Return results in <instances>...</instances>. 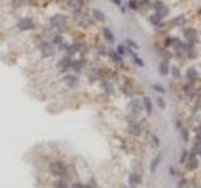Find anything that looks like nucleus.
Masks as SVG:
<instances>
[{
	"label": "nucleus",
	"instance_id": "ddd939ff",
	"mask_svg": "<svg viewBox=\"0 0 201 188\" xmlns=\"http://www.w3.org/2000/svg\"><path fill=\"white\" fill-rule=\"evenodd\" d=\"M18 25H19V28L21 30H25V29L28 30V29H31L33 27H34V23H33L31 19H23V20H20V23Z\"/></svg>",
	"mask_w": 201,
	"mask_h": 188
},
{
	"label": "nucleus",
	"instance_id": "f257e3e1",
	"mask_svg": "<svg viewBox=\"0 0 201 188\" xmlns=\"http://www.w3.org/2000/svg\"><path fill=\"white\" fill-rule=\"evenodd\" d=\"M49 170H50V173L55 177H62L65 174V167L59 160L52 162V163L49 164Z\"/></svg>",
	"mask_w": 201,
	"mask_h": 188
},
{
	"label": "nucleus",
	"instance_id": "c85d7f7f",
	"mask_svg": "<svg viewBox=\"0 0 201 188\" xmlns=\"http://www.w3.org/2000/svg\"><path fill=\"white\" fill-rule=\"evenodd\" d=\"M128 6L131 8L132 10H137V2H136V0H130V2H128Z\"/></svg>",
	"mask_w": 201,
	"mask_h": 188
},
{
	"label": "nucleus",
	"instance_id": "f3484780",
	"mask_svg": "<svg viewBox=\"0 0 201 188\" xmlns=\"http://www.w3.org/2000/svg\"><path fill=\"white\" fill-rule=\"evenodd\" d=\"M179 132H180V134H181V137H182V141L185 142V143H187V142L190 141V133H189V131L182 125L180 129H179Z\"/></svg>",
	"mask_w": 201,
	"mask_h": 188
},
{
	"label": "nucleus",
	"instance_id": "e433bc0d",
	"mask_svg": "<svg viewBox=\"0 0 201 188\" xmlns=\"http://www.w3.org/2000/svg\"><path fill=\"white\" fill-rule=\"evenodd\" d=\"M200 156H201V154H200Z\"/></svg>",
	"mask_w": 201,
	"mask_h": 188
},
{
	"label": "nucleus",
	"instance_id": "412c9836",
	"mask_svg": "<svg viewBox=\"0 0 201 188\" xmlns=\"http://www.w3.org/2000/svg\"><path fill=\"white\" fill-rule=\"evenodd\" d=\"M187 157H189V151L187 149H183L182 153H181V156H180V163L183 164V163H186V160H187Z\"/></svg>",
	"mask_w": 201,
	"mask_h": 188
},
{
	"label": "nucleus",
	"instance_id": "f8f14e48",
	"mask_svg": "<svg viewBox=\"0 0 201 188\" xmlns=\"http://www.w3.org/2000/svg\"><path fill=\"white\" fill-rule=\"evenodd\" d=\"M142 105L145 107V110L147 114H151L153 112V104H152V100H151L150 97H143V100H142Z\"/></svg>",
	"mask_w": 201,
	"mask_h": 188
},
{
	"label": "nucleus",
	"instance_id": "a211bd4d",
	"mask_svg": "<svg viewBox=\"0 0 201 188\" xmlns=\"http://www.w3.org/2000/svg\"><path fill=\"white\" fill-rule=\"evenodd\" d=\"M103 34H104V38L110 41V43H114V35H113V33H112V30L110 29V28H104L103 29Z\"/></svg>",
	"mask_w": 201,
	"mask_h": 188
},
{
	"label": "nucleus",
	"instance_id": "4be33fe9",
	"mask_svg": "<svg viewBox=\"0 0 201 188\" xmlns=\"http://www.w3.org/2000/svg\"><path fill=\"white\" fill-rule=\"evenodd\" d=\"M116 52L122 57V55H124L126 53H127V48H126L124 45H122V44H120L118 47H117V50H116Z\"/></svg>",
	"mask_w": 201,
	"mask_h": 188
},
{
	"label": "nucleus",
	"instance_id": "aec40b11",
	"mask_svg": "<svg viewBox=\"0 0 201 188\" xmlns=\"http://www.w3.org/2000/svg\"><path fill=\"white\" fill-rule=\"evenodd\" d=\"M156 103H157V105H158V108H160L161 110H165L166 109V102H165V99L162 98V97H157L156 98Z\"/></svg>",
	"mask_w": 201,
	"mask_h": 188
},
{
	"label": "nucleus",
	"instance_id": "473e14b6",
	"mask_svg": "<svg viewBox=\"0 0 201 188\" xmlns=\"http://www.w3.org/2000/svg\"><path fill=\"white\" fill-rule=\"evenodd\" d=\"M169 173H170V176H172V177L176 176V169H175V167L171 166V167L169 168Z\"/></svg>",
	"mask_w": 201,
	"mask_h": 188
},
{
	"label": "nucleus",
	"instance_id": "6e6552de",
	"mask_svg": "<svg viewBox=\"0 0 201 188\" xmlns=\"http://www.w3.org/2000/svg\"><path fill=\"white\" fill-rule=\"evenodd\" d=\"M127 53L132 57V59H133V62H135L138 66H141V68H143L145 66V63H143V60H142V58H140L138 55H137V53L133 50L132 48H127Z\"/></svg>",
	"mask_w": 201,
	"mask_h": 188
},
{
	"label": "nucleus",
	"instance_id": "7ed1b4c3",
	"mask_svg": "<svg viewBox=\"0 0 201 188\" xmlns=\"http://www.w3.org/2000/svg\"><path fill=\"white\" fill-rule=\"evenodd\" d=\"M142 108H143V105H142L140 99H133V100H131L128 103V109H130V112L133 115H138L141 113Z\"/></svg>",
	"mask_w": 201,
	"mask_h": 188
},
{
	"label": "nucleus",
	"instance_id": "b1692460",
	"mask_svg": "<svg viewBox=\"0 0 201 188\" xmlns=\"http://www.w3.org/2000/svg\"><path fill=\"white\" fill-rule=\"evenodd\" d=\"M171 73H172V75H173V78H176V79H179V78H181V74H180V70L177 69L176 66H172L171 68Z\"/></svg>",
	"mask_w": 201,
	"mask_h": 188
},
{
	"label": "nucleus",
	"instance_id": "f704fd0d",
	"mask_svg": "<svg viewBox=\"0 0 201 188\" xmlns=\"http://www.w3.org/2000/svg\"><path fill=\"white\" fill-rule=\"evenodd\" d=\"M111 2H112L113 4H116L117 6H120V8L122 6V2H121V0H111Z\"/></svg>",
	"mask_w": 201,
	"mask_h": 188
},
{
	"label": "nucleus",
	"instance_id": "9d476101",
	"mask_svg": "<svg viewBox=\"0 0 201 188\" xmlns=\"http://www.w3.org/2000/svg\"><path fill=\"white\" fill-rule=\"evenodd\" d=\"M183 35H185L186 40H189L190 43H195L197 40V33L194 29H185L183 30Z\"/></svg>",
	"mask_w": 201,
	"mask_h": 188
},
{
	"label": "nucleus",
	"instance_id": "f03ea898",
	"mask_svg": "<svg viewBox=\"0 0 201 188\" xmlns=\"http://www.w3.org/2000/svg\"><path fill=\"white\" fill-rule=\"evenodd\" d=\"M187 163H186V166H187V168L190 169V170H195V169H197V167H199V157H197V154L195 153V151H192L191 149V152L189 153V157H187Z\"/></svg>",
	"mask_w": 201,
	"mask_h": 188
},
{
	"label": "nucleus",
	"instance_id": "20e7f679",
	"mask_svg": "<svg viewBox=\"0 0 201 188\" xmlns=\"http://www.w3.org/2000/svg\"><path fill=\"white\" fill-rule=\"evenodd\" d=\"M128 133L131 135H133V137H138L142 133V128H141V125L137 122L130 121L128 122Z\"/></svg>",
	"mask_w": 201,
	"mask_h": 188
},
{
	"label": "nucleus",
	"instance_id": "bb28decb",
	"mask_svg": "<svg viewBox=\"0 0 201 188\" xmlns=\"http://www.w3.org/2000/svg\"><path fill=\"white\" fill-rule=\"evenodd\" d=\"M187 184V181L185 178H182V179H180L179 181V183H177V186H176V188H185V186Z\"/></svg>",
	"mask_w": 201,
	"mask_h": 188
},
{
	"label": "nucleus",
	"instance_id": "2eb2a0df",
	"mask_svg": "<svg viewBox=\"0 0 201 188\" xmlns=\"http://www.w3.org/2000/svg\"><path fill=\"white\" fill-rule=\"evenodd\" d=\"M64 79H65L67 83L69 84V87H74V85H77V84H78L77 76H74V75H72V74L65 75V76H64Z\"/></svg>",
	"mask_w": 201,
	"mask_h": 188
},
{
	"label": "nucleus",
	"instance_id": "39448f33",
	"mask_svg": "<svg viewBox=\"0 0 201 188\" xmlns=\"http://www.w3.org/2000/svg\"><path fill=\"white\" fill-rule=\"evenodd\" d=\"M186 79L189 80V84H194L199 80V72L195 68H189L186 70Z\"/></svg>",
	"mask_w": 201,
	"mask_h": 188
},
{
	"label": "nucleus",
	"instance_id": "72a5a7b5",
	"mask_svg": "<svg viewBox=\"0 0 201 188\" xmlns=\"http://www.w3.org/2000/svg\"><path fill=\"white\" fill-rule=\"evenodd\" d=\"M72 188H91V187H89V186H83V184H79V183H78V184H74Z\"/></svg>",
	"mask_w": 201,
	"mask_h": 188
},
{
	"label": "nucleus",
	"instance_id": "4468645a",
	"mask_svg": "<svg viewBox=\"0 0 201 188\" xmlns=\"http://www.w3.org/2000/svg\"><path fill=\"white\" fill-rule=\"evenodd\" d=\"M52 24L57 25V28H61V27H63V25L65 24V20H64V18L62 15H55L54 18L52 19Z\"/></svg>",
	"mask_w": 201,
	"mask_h": 188
},
{
	"label": "nucleus",
	"instance_id": "423d86ee",
	"mask_svg": "<svg viewBox=\"0 0 201 188\" xmlns=\"http://www.w3.org/2000/svg\"><path fill=\"white\" fill-rule=\"evenodd\" d=\"M155 10H156V14L160 15L162 19L165 18V16L169 15V9H167V6L161 2H157L155 4Z\"/></svg>",
	"mask_w": 201,
	"mask_h": 188
},
{
	"label": "nucleus",
	"instance_id": "393cba45",
	"mask_svg": "<svg viewBox=\"0 0 201 188\" xmlns=\"http://www.w3.org/2000/svg\"><path fill=\"white\" fill-rule=\"evenodd\" d=\"M152 88L156 90V92H158V93H161V94H165V88L162 87V85H160V84H153L152 85Z\"/></svg>",
	"mask_w": 201,
	"mask_h": 188
},
{
	"label": "nucleus",
	"instance_id": "6ab92c4d",
	"mask_svg": "<svg viewBox=\"0 0 201 188\" xmlns=\"http://www.w3.org/2000/svg\"><path fill=\"white\" fill-rule=\"evenodd\" d=\"M93 16H94V18L98 20V21H106V15L102 13V11H100L99 9H94L93 10Z\"/></svg>",
	"mask_w": 201,
	"mask_h": 188
},
{
	"label": "nucleus",
	"instance_id": "1a4fd4ad",
	"mask_svg": "<svg viewBox=\"0 0 201 188\" xmlns=\"http://www.w3.org/2000/svg\"><path fill=\"white\" fill-rule=\"evenodd\" d=\"M128 183H130L131 187H136V186L141 184V176L138 173H136V172L130 173V176H128Z\"/></svg>",
	"mask_w": 201,
	"mask_h": 188
},
{
	"label": "nucleus",
	"instance_id": "c756f323",
	"mask_svg": "<svg viewBox=\"0 0 201 188\" xmlns=\"http://www.w3.org/2000/svg\"><path fill=\"white\" fill-rule=\"evenodd\" d=\"M57 188H68V186L64 184V181H58L55 184H54Z\"/></svg>",
	"mask_w": 201,
	"mask_h": 188
},
{
	"label": "nucleus",
	"instance_id": "a878e982",
	"mask_svg": "<svg viewBox=\"0 0 201 188\" xmlns=\"http://www.w3.org/2000/svg\"><path fill=\"white\" fill-rule=\"evenodd\" d=\"M175 25H182V24H185L186 20H185V16H177V18L175 19Z\"/></svg>",
	"mask_w": 201,
	"mask_h": 188
},
{
	"label": "nucleus",
	"instance_id": "5701e85b",
	"mask_svg": "<svg viewBox=\"0 0 201 188\" xmlns=\"http://www.w3.org/2000/svg\"><path fill=\"white\" fill-rule=\"evenodd\" d=\"M111 55H112V58H113V60L114 62H117V63H121L122 62V57L117 53V52H111Z\"/></svg>",
	"mask_w": 201,
	"mask_h": 188
},
{
	"label": "nucleus",
	"instance_id": "dca6fc26",
	"mask_svg": "<svg viewBox=\"0 0 201 188\" xmlns=\"http://www.w3.org/2000/svg\"><path fill=\"white\" fill-rule=\"evenodd\" d=\"M150 20H151V23H152V25H155V27H161V24H162V18L160 15H157L156 13L151 16Z\"/></svg>",
	"mask_w": 201,
	"mask_h": 188
},
{
	"label": "nucleus",
	"instance_id": "2f4dec72",
	"mask_svg": "<svg viewBox=\"0 0 201 188\" xmlns=\"http://www.w3.org/2000/svg\"><path fill=\"white\" fill-rule=\"evenodd\" d=\"M196 141L201 142V125L197 128V131H196Z\"/></svg>",
	"mask_w": 201,
	"mask_h": 188
},
{
	"label": "nucleus",
	"instance_id": "7c9ffc66",
	"mask_svg": "<svg viewBox=\"0 0 201 188\" xmlns=\"http://www.w3.org/2000/svg\"><path fill=\"white\" fill-rule=\"evenodd\" d=\"M152 139H153V143H155V146L156 147H160V138L156 135V134H153L152 135Z\"/></svg>",
	"mask_w": 201,
	"mask_h": 188
},
{
	"label": "nucleus",
	"instance_id": "9b49d317",
	"mask_svg": "<svg viewBox=\"0 0 201 188\" xmlns=\"http://www.w3.org/2000/svg\"><path fill=\"white\" fill-rule=\"evenodd\" d=\"M158 73L161 75H169L170 73V64L167 60H162L158 64Z\"/></svg>",
	"mask_w": 201,
	"mask_h": 188
},
{
	"label": "nucleus",
	"instance_id": "c9c22d12",
	"mask_svg": "<svg viewBox=\"0 0 201 188\" xmlns=\"http://www.w3.org/2000/svg\"><path fill=\"white\" fill-rule=\"evenodd\" d=\"M187 188H199V187H197V183H196V182H191V183L187 186Z\"/></svg>",
	"mask_w": 201,
	"mask_h": 188
},
{
	"label": "nucleus",
	"instance_id": "cd10ccee",
	"mask_svg": "<svg viewBox=\"0 0 201 188\" xmlns=\"http://www.w3.org/2000/svg\"><path fill=\"white\" fill-rule=\"evenodd\" d=\"M126 41H127V44L131 47V48H135V49H138V44L137 43H135L132 39H126Z\"/></svg>",
	"mask_w": 201,
	"mask_h": 188
},
{
	"label": "nucleus",
	"instance_id": "0eeeda50",
	"mask_svg": "<svg viewBox=\"0 0 201 188\" xmlns=\"http://www.w3.org/2000/svg\"><path fill=\"white\" fill-rule=\"evenodd\" d=\"M161 162H162V153H158V154L151 160V164H150V172L151 173H155L158 166L161 164Z\"/></svg>",
	"mask_w": 201,
	"mask_h": 188
}]
</instances>
